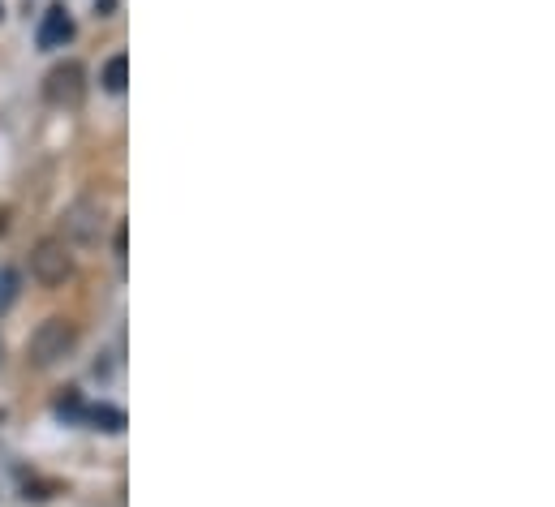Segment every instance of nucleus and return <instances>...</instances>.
I'll use <instances>...</instances> for the list:
<instances>
[{"instance_id":"4","label":"nucleus","mask_w":555,"mask_h":507,"mask_svg":"<svg viewBox=\"0 0 555 507\" xmlns=\"http://www.w3.org/2000/svg\"><path fill=\"white\" fill-rule=\"evenodd\" d=\"M65 237L61 241H74V245H95L99 233H104V207L95 198H78L74 207L65 211Z\"/></svg>"},{"instance_id":"6","label":"nucleus","mask_w":555,"mask_h":507,"mask_svg":"<svg viewBox=\"0 0 555 507\" xmlns=\"http://www.w3.org/2000/svg\"><path fill=\"white\" fill-rule=\"evenodd\" d=\"M104 91L108 95H121L125 91V82H130V61H125V52H117V56H108L104 61Z\"/></svg>"},{"instance_id":"2","label":"nucleus","mask_w":555,"mask_h":507,"mask_svg":"<svg viewBox=\"0 0 555 507\" xmlns=\"http://www.w3.org/2000/svg\"><path fill=\"white\" fill-rule=\"evenodd\" d=\"M31 275L44 288H56V284H65L69 275H74V254H69V245L61 237H48V241H39L35 250H31Z\"/></svg>"},{"instance_id":"5","label":"nucleus","mask_w":555,"mask_h":507,"mask_svg":"<svg viewBox=\"0 0 555 507\" xmlns=\"http://www.w3.org/2000/svg\"><path fill=\"white\" fill-rule=\"evenodd\" d=\"M69 35H74V18L61 5H52L39 22V48H61V43H69Z\"/></svg>"},{"instance_id":"1","label":"nucleus","mask_w":555,"mask_h":507,"mask_svg":"<svg viewBox=\"0 0 555 507\" xmlns=\"http://www.w3.org/2000/svg\"><path fill=\"white\" fill-rule=\"evenodd\" d=\"M74 340H78V327L69 323V318H44L35 331H31V340H26V357H31V366H56L69 349H74Z\"/></svg>"},{"instance_id":"7","label":"nucleus","mask_w":555,"mask_h":507,"mask_svg":"<svg viewBox=\"0 0 555 507\" xmlns=\"http://www.w3.org/2000/svg\"><path fill=\"white\" fill-rule=\"evenodd\" d=\"M87 417H91L99 430H112V434L125 430V413H121V409H108V404H99V409H91Z\"/></svg>"},{"instance_id":"3","label":"nucleus","mask_w":555,"mask_h":507,"mask_svg":"<svg viewBox=\"0 0 555 507\" xmlns=\"http://www.w3.org/2000/svg\"><path fill=\"white\" fill-rule=\"evenodd\" d=\"M44 95L56 108H78L82 99H87V69H82L78 61L56 65L48 74V82H44Z\"/></svg>"},{"instance_id":"8","label":"nucleus","mask_w":555,"mask_h":507,"mask_svg":"<svg viewBox=\"0 0 555 507\" xmlns=\"http://www.w3.org/2000/svg\"><path fill=\"white\" fill-rule=\"evenodd\" d=\"M13 284H18V275H13V271H0V310H5L9 301H13Z\"/></svg>"}]
</instances>
